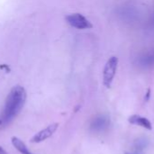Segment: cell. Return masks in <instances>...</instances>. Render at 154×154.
Segmentation results:
<instances>
[{"label": "cell", "instance_id": "1", "mask_svg": "<svg viewBox=\"0 0 154 154\" xmlns=\"http://www.w3.org/2000/svg\"><path fill=\"white\" fill-rule=\"evenodd\" d=\"M26 100L25 89L21 86H15L9 92L2 116V125L9 124L21 111Z\"/></svg>", "mask_w": 154, "mask_h": 154}, {"label": "cell", "instance_id": "2", "mask_svg": "<svg viewBox=\"0 0 154 154\" xmlns=\"http://www.w3.org/2000/svg\"><path fill=\"white\" fill-rule=\"evenodd\" d=\"M118 58L115 56L111 57L108 61L106 62L104 69H103V85L109 88L112 86V83L113 81V79L116 74L117 67H118Z\"/></svg>", "mask_w": 154, "mask_h": 154}, {"label": "cell", "instance_id": "3", "mask_svg": "<svg viewBox=\"0 0 154 154\" xmlns=\"http://www.w3.org/2000/svg\"><path fill=\"white\" fill-rule=\"evenodd\" d=\"M66 22L72 26L79 30H84V29H91L93 27V24L91 22L84 16L82 14H68L65 17Z\"/></svg>", "mask_w": 154, "mask_h": 154}, {"label": "cell", "instance_id": "6", "mask_svg": "<svg viewBox=\"0 0 154 154\" xmlns=\"http://www.w3.org/2000/svg\"><path fill=\"white\" fill-rule=\"evenodd\" d=\"M128 121L132 124V125H139L142 126L147 130H152V125L151 123V121L149 119H147L144 116H141L139 115H133L131 116L128 119Z\"/></svg>", "mask_w": 154, "mask_h": 154}, {"label": "cell", "instance_id": "4", "mask_svg": "<svg viewBox=\"0 0 154 154\" xmlns=\"http://www.w3.org/2000/svg\"><path fill=\"white\" fill-rule=\"evenodd\" d=\"M58 124L57 123H54V124H51L49 125L47 127H45L44 129L41 130L40 132H38L37 134H35L32 138H31V143H42L44 142V140L48 139L49 137H51L54 133L55 131L57 130L58 128Z\"/></svg>", "mask_w": 154, "mask_h": 154}, {"label": "cell", "instance_id": "8", "mask_svg": "<svg viewBox=\"0 0 154 154\" xmlns=\"http://www.w3.org/2000/svg\"><path fill=\"white\" fill-rule=\"evenodd\" d=\"M0 154H7V152H6L1 146H0Z\"/></svg>", "mask_w": 154, "mask_h": 154}, {"label": "cell", "instance_id": "5", "mask_svg": "<svg viewBox=\"0 0 154 154\" xmlns=\"http://www.w3.org/2000/svg\"><path fill=\"white\" fill-rule=\"evenodd\" d=\"M109 125V120L107 117L100 116L93 119L90 125V128L93 132H102L105 130Z\"/></svg>", "mask_w": 154, "mask_h": 154}, {"label": "cell", "instance_id": "9", "mask_svg": "<svg viewBox=\"0 0 154 154\" xmlns=\"http://www.w3.org/2000/svg\"><path fill=\"white\" fill-rule=\"evenodd\" d=\"M2 125V120L0 119V125Z\"/></svg>", "mask_w": 154, "mask_h": 154}, {"label": "cell", "instance_id": "7", "mask_svg": "<svg viewBox=\"0 0 154 154\" xmlns=\"http://www.w3.org/2000/svg\"><path fill=\"white\" fill-rule=\"evenodd\" d=\"M11 143L13 144V146L20 152L21 154H33L26 147V145L23 143V141H21L19 138L14 136L11 138Z\"/></svg>", "mask_w": 154, "mask_h": 154}]
</instances>
